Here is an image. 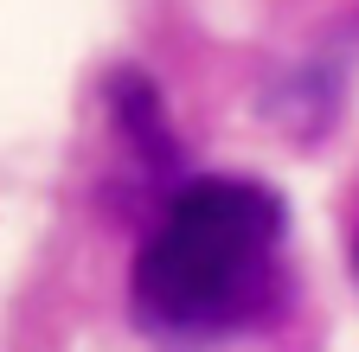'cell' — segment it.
Wrapping results in <instances>:
<instances>
[{
	"label": "cell",
	"instance_id": "1",
	"mask_svg": "<svg viewBox=\"0 0 359 352\" xmlns=\"http://www.w3.org/2000/svg\"><path fill=\"white\" fill-rule=\"evenodd\" d=\"M283 288V199L257 180H187L135 256V321L205 346L269 314Z\"/></svg>",
	"mask_w": 359,
	"mask_h": 352
}]
</instances>
